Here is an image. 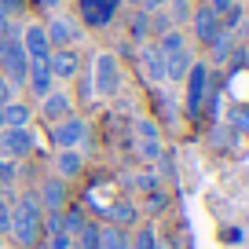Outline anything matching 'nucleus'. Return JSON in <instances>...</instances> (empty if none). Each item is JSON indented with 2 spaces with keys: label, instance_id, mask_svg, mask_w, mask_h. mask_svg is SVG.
<instances>
[{
  "label": "nucleus",
  "instance_id": "nucleus-11",
  "mask_svg": "<svg viewBox=\"0 0 249 249\" xmlns=\"http://www.w3.org/2000/svg\"><path fill=\"white\" fill-rule=\"evenodd\" d=\"M191 30H195V40L198 44H213V40H216V33L224 30V26H220V15L213 8H195L191 11Z\"/></svg>",
  "mask_w": 249,
  "mask_h": 249
},
{
  "label": "nucleus",
  "instance_id": "nucleus-18",
  "mask_svg": "<svg viewBox=\"0 0 249 249\" xmlns=\"http://www.w3.org/2000/svg\"><path fill=\"white\" fill-rule=\"evenodd\" d=\"M0 114H4V128H30L33 121V107L22 99H11L8 107H0Z\"/></svg>",
  "mask_w": 249,
  "mask_h": 249
},
{
  "label": "nucleus",
  "instance_id": "nucleus-9",
  "mask_svg": "<svg viewBox=\"0 0 249 249\" xmlns=\"http://www.w3.org/2000/svg\"><path fill=\"white\" fill-rule=\"evenodd\" d=\"M37 202L44 213H62L66 205H70V187H66V179L59 176H44L37 187Z\"/></svg>",
  "mask_w": 249,
  "mask_h": 249
},
{
  "label": "nucleus",
  "instance_id": "nucleus-31",
  "mask_svg": "<svg viewBox=\"0 0 249 249\" xmlns=\"http://www.w3.org/2000/svg\"><path fill=\"white\" fill-rule=\"evenodd\" d=\"M191 0H169V11H165V15L172 18V22H191Z\"/></svg>",
  "mask_w": 249,
  "mask_h": 249
},
{
  "label": "nucleus",
  "instance_id": "nucleus-30",
  "mask_svg": "<svg viewBox=\"0 0 249 249\" xmlns=\"http://www.w3.org/2000/svg\"><path fill=\"white\" fill-rule=\"evenodd\" d=\"M242 18H246V8H242V4H231V8L224 11V15H220V26H224V30H238L242 26Z\"/></svg>",
  "mask_w": 249,
  "mask_h": 249
},
{
  "label": "nucleus",
  "instance_id": "nucleus-20",
  "mask_svg": "<svg viewBox=\"0 0 249 249\" xmlns=\"http://www.w3.org/2000/svg\"><path fill=\"white\" fill-rule=\"evenodd\" d=\"M99 249H132V231L114 224H103L99 227Z\"/></svg>",
  "mask_w": 249,
  "mask_h": 249
},
{
  "label": "nucleus",
  "instance_id": "nucleus-41",
  "mask_svg": "<svg viewBox=\"0 0 249 249\" xmlns=\"http://www.w3.org/2000/svg\"><path fill=\"white\" fill-rule=\"evenodd\" d=\"M227 242H242V231H238V227H227Z\"/></svg>",
  "mask_w": 249,
  "mask_h": 249
},
{
  "label": "nucleus",
  "instance_id": "nucleus-39",
  "mask_svg": "<svg viewBox=\"0 0 249 249\" xmlns=\"http://www.w3.org/2000/svg\"><path fill=\"white\" fill-rule=\"evenodd\" d=\"M169 0H140V11H147V15H154V11H161Z\"/></svg>",
  "mask_w": 249,
  "mask_h": 249
},
{
  "label": "nucleus",
  "instance_id": "nucleus-16",
  "mask_svg": "<svg viewBox=\"0 0 249 249\" xmlns=\"http://www.w3.org/2000/svg\"><path fill=\"white\" fill-rule=\"evenodd\" d=\"M107 224H114V227H124V231H132V227H140V205L136 202H128V198H121V202H114L107 213Z\"/></svg>",
  "mask_w": 249,
  "mask_h": 249
},
{
  "label": "nucleus",
  "instance_id": "nucleus-19",
  "mask_svg": "<svg viewBox=\"0 0 249 249\" xmlns=\"http://www.w3.org/2000/svg\"><path fill=\"white\" fill-rule=\"evenodd\" d=\"M191 62H195L191 48L169 52V55H165V81H183V77H187V70H191Z\"/></svg>",
  "mask_w": 249,
  "mask_h": 249
},
{
  "label": "nucleus",
  "instance_id": "nucleus-12",
  "mask_svg": "<svg viewBox=\"0 0 249 249\" xmlns=\"http://www.w3.org/2000/svg\"><path fill=\"white\" fill-rule=\"evenodd\" d=\"M26 88L33 92V99H44L48 92H55V77H52V66H48V59H30Z\"/></svg>",
  "mask_w": 249,
  "mask_h": 249
},
{
  "label": "nucleus",
  "instance_id": "nucleus-42",
  "mask_svg": "<svg viewBox=\"0 0 249 249\" xmlns=\"http://www.w3.org/2000/svg\"><path fill=\"white\" fill-rule=\"evenodd\" d=\"M37 4H40V8H44V11H48V8H59L62 0H37Z\"/></svg>",
  "mask_w": 249,
  "mask_h": 249
},
{
  "label": "nucleus",
  "instance_id": "nucleus-7",
  "mask_svg": "<svg viewBox=\"0 0 249 249\" xmlns=\"http://www.w3.org/2000/svg\"><path fill=\"white\" fill-rule=\"evenodd\" d=\"M33 150H37V136H33L30 128H4V132H0V158L26 161Z\"/></svg>",
  "mask_w": 249,
  "mask_h": 249
},
{
  "label": "nucleus",
  "instance_id": "nucleus-21",
  "mask_svg": "<svg viewBox=\"0 0 249 249\" xmlns=\"http://www.w3.org/2000/svg\"><path fill=\"white\" fill-rule=\"evenodd\" d=\"M213 62H220V66H224V62H231V55H234V33L231 30H220L216 33V40H213Z\"/></svg>",
  "mask_w": 249,
  "mask_h": 249
},
{
  "label": "nucleus",
  "instance_id": "nucleus-4",
  "mask_svg": "<svg viewBox=\"0 0 249 249\" xmlns=\"http://www.w3.org/2000/svg\"><path fill=\"white\" fill-rule=\"evenodd\" d=\"M92 92L110 99V95L121 92V66H117V55L110 52H99L92 62Z\"/></svg>",
  "mask_w": 249,
  "mask_h": 249
},
{
  "label": "nucleus",
  "instance_id": "nucleus-6",
  "mask_svg": "<svg viewBox=\"0 0 249 249\" xmlns=\"http://www.w3.org/2000/svg\"><path fill=\"white\" fill-rule=\"evenodd\" d=\"M121 11V0H77V22L88 30H107Z\"/></svg>",
  "mask_w": 249,
  "mask_h": 249
},
{
  "label": "nucleus",
  "instance_id": "nucleus-40",
  "mask_svg": "<svg viewBox=\"0 0 249 249\" xmlns=\"http://www.w3.org/2000/svg\"><path fill=\"white\" fill-rule=\"evenodd\" d=\"M231 4H238V0H209L205 8H213V11H216V15H224V11L231 8Z\"/></svg>",
  "mask_w": 249,
  "mask_h": 249
},
{
  "label": "nucleus",
  "instance_id": "nucleus-23",
  "mask_svg": "<svg viewBox=\"0 0 249 249\" xmlns=\"http://www.w3.org/2000/svg\"><path fill=\"white\" fill-rule=\"evenodd\" d=\"M99 220H88L77 234H73V249H99Z\"/></svg>",
  "mask_w": 249,
  "mask_h": 249
},
{
  "label": "nucleus",
  "instance_id": "nucleus-43",
  "mask_svg": "<svg viewBox=\"0 0 249 249\" xmlns=\"http://www.w3.org/2000/svg\"><path fill=\"white\" fill-rule=\"evenodd\" d=\"M30 249H48V242H44V238H40V242H37V246H30Z\"/></svg>",
  "mask_w": 249,
  "mask_h": 249
},
{
  "label": "nucleus",
  "instance_id": "nucleus-37",
  "mask_svg": "<svg viewBox=\"0 0 249 249\" xmlns=\"http://www.w3.org/2000/svg\"><path fill=\"white\" fill-rule=\"evenodd\" d=\"M11 99H15V88H11L8 77H0V107H8Z\"/></svg>",
  "mask_w": 249,
  "mask_h": 249
},
{
  "label": "nucleus",
  "instance_id": "nucleus-36",
  "mask_svg": "<svg viewBox=\"0 0 249 249\" xmlns=\"http://www.w3.org/2000/svg\"><path fill=\"white\" fill-rule=\"evenodd\" d=\"M136 187L150 195V191H158L161 183H158V176H154V172H140V176H136Z\"/></svg>",
  "mask_w": 249,
  "mask_h": 249
},
{
  "label": "nucleus",
  "instance_id": "nucleus-45",
  "mask_svg": "<svg viewBox=\"0 0 249 249\" xmlns=\"http://www.w3.org/2000/svg\"><path fill=\"white\" fill-rule=\"evenodd\" d=\"M4 249H18V246H15V242H8V246H4Z\"/></svg>",
  "mask_w": 249,
  "mask_h": 249
},
{
  "label": "nucleus",
  "instance_id": "nucleus-26",
  "mask_svg": "<svg viewBox=\"0 0 249 249\" xmlns=\"http://www.w3.org/2000/svg\"><path fill=\"white\" fill-rule=\"evenodd\" d=\"M158 52L161 55H169V52H179V48H187V40H183V33H176V30H169V33H158Z\"/></svg>",
  "mask_w": 249,
  "mask_h": 249
},
{
  "label": "nucleus",
  "instance_id": "nucleus-8",
  "mask_svg": "<svg viewBox=\"0 0 249 249\" xmlns=\"http://www.w3.org/2000/svg\"><path fill=\"white\" fill-rule=\"evenodd\" d=\"M44 30H48V40H52V52L55 48H77L81 44V22L77 18H70V15H52L44 22Z\"/></svg>",
  "mask_w": 249,
  "mask_h": 249
},
{
  "label": "nucleus",
  "instance_id": "nucleus-24",
  "mask_svg": "<svg viewBox=\"0 0 249 249\" xmlns=\"http://www.w3.org/2000/svg\"><path fill=\"white\" fill-rule=\"evenodd\" d=\"M132 249H161V238H158L154 224H140L132 231Z\"/></svg>",
  "mask_w": 249,
  "mask_h": 249
},
{
  "label": "nucleus",
  "instance_id": "nucleus-13",
  "mask_svg": "<svg viewBox=\"0 0 249 249\" xmlns=\"http://www.w3.org/2000/svg\"><path fill=\"white\" fill-rule=\"evenodd\" d=\"M22 48H26V55L30 59H48L52 55V40H48V30H44V22H30V26H22Z\"/></svg>",
  "mask_w": 249,
  "mask_h": 249
},
{
  "label": "nucleus",
  "instance_id": "nucleus-29",
  "mask_svg": "<svg viewBox=\"0 0 249 249\" xmlns=\"http://www.w3.org/2000/svg\"><path fill=\"white\" fill-rule=\"evenodd\" d=\"M0 183H4V191H11V187L18 183V161L0 158Z\"/></svg>",
  "mask_w": 249,
  "mask_h": 249
},
{
  "label": "nucleus",
  "instance_id": "nucleus-5",
  "mask_svg": "<svg viewBox=\"0 0 249 249\" xmlns=\"http://www.w3.org/2000/svg\"><path fill=\"white\" fill-rule=\"evenodd\" d=\"M48 140L55 143L59 150H77L81 143L88 140V121L81 114H70V117H62V121L48 124Z\"/></svg>",
  "mask_w": 249,
  "mask_h": 249
},
{
  "label": "nucleus",
  "instance_id": "nucleus-25",
  "mask_svg": "<svg viewBox=\"0 0 249 249\" xmlns=\"http://www.w3.org/2000/svg\"><path fill=\"white\" fill-rule=\"evenodd\" d=\"M85 224H88V213L81 209V205H66V209H62V231L66 234H77Z\"/></svg>",
  "mask_w": 249,
  "mask_h": 249
},
{
  "label": "nucleus",
  "instance_id": "nucleus-10",
  "mask_svg": "<svg viewBox=\"0 0 249 249\" xmlns=\"http://www.w3.org/2000/svg\"><path fill=\"white\" fill-rule=\"evenodd\" d=\"M48 66H52V77L55 81H73L81 73V55L77 48H55L48 55Z\"/></svg>",
  "mask_w": 249,
  "mask_h": 249
},
{
  "label": "nucleus",
  "instance_id": "nucleus-15",
  "mask_svg": "<svg viewBox=\"0 0 249 249\" xmlns=\"http://www.w3.org/2000/svg\"><path fill=\"white\" fill-rule=\"evenodd\" d=\"M136 59H140L143 73H147L154 85H165V55L158 52V44H140L136 48Z\"/></svg>",
  "mask_w": 249,
  "mask_h": 249
},
{
  "label": "nucleus",
  "instance_id": "nucleus-38",
  "mask_svg": "<svg viewBox=\"0 0 249 249\" xmlns=\"http://www.w3.org/2000/svg\"><path fill=\"white\" fill-rule=\"evenodd\" d=\"M11 33H18L15 18H8V15H0V40H4V37H11Z\"/></svg>",
  "mask_w": 249,
  "mask_h": 249
},
{
  "label": "nucleus",
  "instance_id": "nucleus-17",
  "mask_svg": "<svg viewBox=\"0 0 249 249\" xmlns=\"http://www.w3.org/2000/svg\"><path fill=\"white\" fill-rule=\"evenodd\" d=\"M81 172H85V154H81V150H59V154H55V176L59 179L70 183Z\"/></svg>",
  "mask_w": 249,
  "mask_h": 249
},
{
  "label": "nucleus",
  "instance_id": "nucleus-46",
  "mask_svg": "<svg viewBox=\"0 0 249 249\" xmlns=\"http://www.w3.org/2000/svg\"><path fill=\"white\" fill-rule=\"evenodd\" d=\"M4 195H8V191H4V183H0V198H4Z\"/></svg>",
  "mask_w": 249,
  "mask_h": 249
},
{
  "label": "nucleus",
  "instance_id": "nucleus-35",
  "mask_svg": "<svg viewBox=\"0 0 249 249\" xmlns=\"http://www.w3.org/2000/svg\"><path fill=\"white\" fill-rule=\"evenodd\" d=\"M44 242H48V249H73V234H66V231L52 234V238H44Z\"/></svg>",
  "mask_w": 249,
  "mask_h": 249
},
{
  "label": "nucleus",
  "instance_id": "nucleus-44",
  "mask_svg": "<svg viewBox=\"0 0 249 249\" xmlns=\"http://www.w3.org/2000/svg\"><path fill=\"white\" fill-rule=\"evenodd\" d=\"M121 4H132V8H140V0H121Z\"/></svg>",
  "mask_w": 249,
  "mask_h": 249
},
{
  "label": "nucleus",
  "instance_id": "nucleus-34",
  "mask_svg": "<svg viewBox=\"0 0 249 249\" xmlns=\"http://www.w3.org/2000/svg\"><path fill=\"white\" fill-rule=\"evenodd\" d=\"M22 11H26V0H0V15L15 18V15H22Z\"/></svg>",
  "mask_w": 249,
  "mask_h": 249
},
{
  "label": "nucleus",
  "instance_id": "nucleus-33",
  "mask_svg": "<svg viewBox=\"0 0 249 249\" xmlns=\"http://www.w3.org/2000/svg\"><path fill=\"white\" fill-rule=\"evenodd\" d=\"M0 238H11V198H0Z\"/></svg>",
  "mask_w": 249,
  "mask_h": 249
},
{
  "label": "nucleus",
  "instance_id": "nucleus-27",
  "mask_svg": "<svg viewBox=\"0 0 249 249\" xmlns=\"http://www.w3.org/2000/svg\"><path fill=\"white\" fill-rule=\"evenodd\" d=\"M136 154L143 158V161H158V158L165 154L161 140H136Z\"/></svg>",
  "mask_w": 249,
  "mask_h": 249
},
{
  "label": "nucleus",
  "instance_id": "nucleus-3",
  "mask_svg": "<svg viewBox=\"0 0 249 249\" xmlns=\"http://www.w3.org/2000/svg\"><path fill=\"white\" fill-rule=\"evenodd\" d=\"M205 92H209V66L202 59H195L191 70H187V77H183V110H187L191 121H202Z\"/></svg>",
  "mask_w": 249,
  "mask_h": 249
},
{
  "label": "nucleus",
  "instance_id": "nucleus-28",
  "mask_svg": "<svg viewBox=\"0 0 249 249\" xmlns=\"http://www.w3.org/2000/svg\"><path fill=\"white\" fill-rule=\"evenodd\" d=\"M132 132H136V140H161V128H158L150 117H136V121H132Z\"/></svg>",
  "mask_w": 249,
  "mask_h": 249
},
{
  "label": "nucleus",
  "instance_id": "nucleus-2",
  "mask_svg": "<svg viewBox=\"0 0 249 249\" xmlns=\"http://www.w3.org/2000/svg\"><path fill=\"white\" fill-rule=\"evenodd\" d=\"M18 33H22V30H18ZM18 33H11V37L0 40V77H8L15 92L26 88V73H30V55H26Z\"/></svg>",
  "mask_w": 249,
  "mask_h": 249
},
{
  "label": "nucleus",
  "instance_id": "nucleus-1",
  "mask_svg": "<svg viewBox=\"0 0 249 249\" xmlns=\"http://www.w3.org/2000/svg\"><path fill=\"white\" fill-rule=\"evenodd\" d=\"M40 224H44V209L37 202V191H22L11 198V242L18 249H30L44 238Z\"/></svg>",
  "mask_w": 249,
  "mask_h": 249
},
{
  "label": "nucleus",
  "instance_id": "nucleus-32",
  "mask_svg": "<svg viewBox=\"0 0 249 249\" xmlns=\"http://www.w3.org/2000/svg\"><path fill=\"white\" fill-rule=\"evenodd\" d=\"M165 209H169V195H165L161 187L150 191V195H147V213H150V216H158V213H165Z\"/></svg>",
  "mask_w": 249,
  "mask_h": 249
},
{
  "label": "nucleus",
  "instance_id": "nucleus-22",
  "mask_svg": "<svg viewBox=\"0 0 249 249\" xmlns=\"http://www.w3.org/2000/svg\"><path fill=\"white\" fill-rule=\"evenodd\" d=\"M147 37H150V15L136 8L132 22H128V40H132V44L140 48V44H147Z\"/></svg>",
  "mask_w": 249,
  "mask_h": 249
},
{
  "label": "nucleus",
  "instance_id": "nucleus-14",
  "mask_svg": "<svg viewBox=\"0 0 249 249\" xmlns=\"http://www.w3.org/2000/svg\"><path fill=\"white\" fill-rule=\"evenodd\" d=\"M70 114H73L70 92H48L44 99H40V121L44 124H55V121H62V117H70Z\"/></svg>",
  "mask_w": 249,
  "mask_h": 249
}]
</instances>
